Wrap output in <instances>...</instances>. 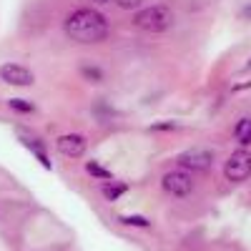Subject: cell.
<instances>
[{"label":"cell","instance_id":"4fadbf2b","mask_svg":"<svg viewBox=\"0 0 251 251\" xmlns=\"http://www.w3.org/2000/svg\"><path fill=\"white\" fill-rule=\"evenodd\" d=\"M8 106L13 111H18V113H35V106H33L30 100H25V98H10Z\"/></svg>","mask_w":251,"mask_h":251},{"label":"cell","instance_id":"9c48e42d","mask_svg":"<svg viewBox=\"0 0 251 251\" xmlns=\"http://www.w3.org/2000/svg\"><path fill=\"white\" fill-rule=\"evenodd\" d=\"M100 191H103V196H106V201H118L126 191H128V183L126 181H103V186H100Z\"/></svg>","mask_w":251,"mask_h":251},{"label":"cell","instance_id":"3957f363","mask_svg":"<svg viewBox=\"0 0 251 251\" xmlns=\"http://www.w3.org/2000/svg\"><path fill=\"white\" fill-rule=\"evenodd\" d=\"M224 176L231 183H244L251 176V151L239 149L228 156V161L224 163Z\"/></svg>","mask_w":251,"mask_h":251},{"label":"cell","instance_id":"5b68a950","mask_svg":"<svg viewBox=\"0 0 251 251\" xmlns=\"http://www.w3.org/2000/svg\"><path fill=\"white\" fill-rule=\"evenodd\" d=\"M161 186H163L166 194H171V196H176V199H183V196H188V194L194 191V178H191V174L176 169V171L163 174Z\"/></svg>","mask_w":251,"mask_h":251},{"label":"cell","instance_id":"5bb4252c","mask_svg":"<svg viewBox=\"0 0 251 251\" xmlns=\"http://www.w3.org/2000/svg\"><path fill=\"white\" fill-rule=\"evenodd\" d=\"M80 75L86 78V80H91V83H100L103 80V71L96 68V66H83L80 68Z\"/></svg>","mask_w":251,"mask_h":251},{"label":"cell","instance_id":"ba28073f","mask_svg":"<svg viewBox=\"0 0 251 251\" xmlns=\"http://www.w3.org/2000/svg\"><path fill=\"white\" fill-rule=\"evenodd\" d=\"M20 143H23V146H28V149L33 151V156H35V158L40 161V166H43V169H53V163H50V156H48V149H46V143L40 141V138L23 133V136H20Z\"/></svg>","mask_w":251,"mask_h":251},{"label":"cell","instance_id":"d6986e66","mask_svg":"<svg viewBox=\"0 0 251 251\" xmlns=\"http://www.w3.org/2000/svg\"><path fill=\"white\" fill-rule=\"evenodd\" d=\"M246 66H249V68H251V60H249V63H246Z\"/></svg>","mask_w":251,"mask_h":251},{"label":"cell","instance_id":"8992f818","mask_svg":"<svg viewBox=\"0 0 251 251\" xmlns=\"http://www.w3.org/2000/svg\"><path fill=\"white\" fill-rule=\"evenodd\" d=\"M0 80H5L8 86H18V88H25L35 83V75L30 68L20 66V63H5L0 66Z\"/></svg>","mask_w":251,"mask_h":251},{"label":"cell","instance_id":"2e32d148","mask_svg":"<svg viewBox=\"0 0 251 251\" xmlns=\"http://www.w3.org/2000/svg\"><path fill=\"white\" fill-rule=\"evenodd\" d=\"M176 128H178L176 121H163V123H153L151 126V131H176Z\"/></svg>","mask_w":251,"mask_h":251},{"label":"cell","instance_id":"e0dca14e","mask_svg":"<svg viewBox=\"0 0 251 251\" xmlns=\"http://www.w3.org/2000/svg\"><path fill=\"white\" fill-rule=\"evenodd\" d=\"M239 18H241V20H251V3H246V5L239 10Z\"/></svg>","mask_w":251,"mask_h":251},{"label":"cell","instance_id":"6da1fadb","mask_svg":"<svg viewBox=\"0 0 251 251\" xmlns=\"http://www.w3.org/2000/svg\"><path fill=\"white\" fill-rule=\"evenodd\" d=\"M108 30H111L108 18L93 8H78L66 18V33L75 43H86V46L103 43L108 38Z\"/></svg>","mask_w":251,"mask_h":251},{"label":"cell","instance_id":"7a4b0ae2","mask_svg":"<svg viewBox=\"0 0 251 251\" xmlns=\"http://www.w3.org/2000/svg\"><path fill=\"white\" fill-rule=\"evenodd\" d=\"M174 10L169 5H149V8H141L133 15V25L138 30L146 33H166L174 25Z\"/></svg>","mask_w":251,"mask_h":251},{"label":"cell","instance_id":"52a82bcc","mask_svg":"<svg viewBox=\"0 0 251 251\" xmlns=\"http://www.w3.org/2000/svg\"><path fill=\"white\" fill-rule=\"evenodd\" d=\"M55 149L63 156H68V158H80L83 153H86V149H88V141H86L83 133H63L55 141Z\"/></svg>","mask_w":251,"mask_h":251},{"label":"cell","instance_id":"9a60e30c","mask_svg":"<svg viewBox=\"0 0 251 251\" xmlns=\"http://www.w3.org/2000/svg\"><path fill=\"white\" fill-rule=\"evenodd\" d=\"M113 3H116L118 8H123V10H141L143 0H113Z\"/></svg>","mask_w":251,"mask_h":251},{"label":"cell","instance_id":"8fae6325","mask_svg":"<svg viewBox=\"0 0 251 251\" xmlns=\"http://www.w3.org/2000/svg\"><path fill=\"white\" fill-rule=\"evenodd\" d=\"M118 224L121 226H133V228H151V221L141 214H121Z\"/></svg>","mask_w":251,"mask_h":251},{"label":"cell","instance_id":"ac0fdd59","mask_svg":"<svg viewBox=\"0 0 251 251\" xmlns=\"http://www.w3.org/2000/svg\"><path fill=\"white\" fill-rule=\"evenodd\" d=\"M93 3H98V5H106V3H111V0H93Z\"/></svg>","mask_w":251,"mask_h":251},{"label":"cell","instance_id":"7c38bea8","mask_svg":"<svg viewBox=\"0 0 251 251\" xmlns=\"http://www.w3.org/2000/svg\"><path fill=\"white\" fill-rule=\"evenodd\" d=\"M86 171H88L93 178H98V181H113V174L106 169V166H100L98 161H88V163H86Z\"/></svg>","mask_w":251,"mask_h":251},{"label":"cell","instance_id":"30bf717a","mask_svg":"<svg viewBox=\"0 0 251 251\" xmlns=\"http://www.w3.org/2000/svg\"><path fill=\"white\" fill-rule=\"evenodd\" d=\"M234 138H236V143L241 146V149H246V146L251 143V118H249V116H244V118L236 121V126H234Z\"/></svg>","mask_w":251,"mask_h":251},{"label":"cell","instance_id":"277c9868","mask_svg":"<svg viewBox=\"0 0 251 251\" xmlns=\"http://www.w3.org/2000/svg\"><path fill=\"white\" fill-rule=\"evenodd\" d=\"M176 163L181 166V171H208L214 166V153L208 149H188L183 153H178Z\"/></svg>","mask_w":251,"mask_h":251}]
</instances>
